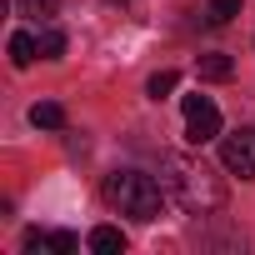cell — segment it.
Returning <instances> with one entry per match:
<instances>
[{
    "instance_id": "12",
    "label": "cell",
    "mask_w": 255,
    "mask_h": 255,
    "mask_svg": "<svg viewBox=\"0 0 255 255\" xmlns=\"http://www.w3.org/2000/svg\"><path fill=\"white\" fill-rule=\"evenodd\" d=\"M240 15V0H210V5H205V20L210 25H230Z\"/></svg>"
},
{
    "instance_id": "11",
    "label": "cell",
    "mask_w": 255,
    "mask_h": 255,
    "mask_svg": "<svg viewBox=\"0 0 255 255\" xmlns=\"http://www.w3.org/2000/svg\"><path fill=\"white\" fill-rule=\"evenodd\" d=\"M175 85H180V75H175V70H155V75L145 80V95H150V100H165Z\"/></svg>"
},
{
    "instance_id": "4",
    "label": "cell",
    "mask_w": 255,
    "mask_h": 255,
    "mask_svg": "<svg viewBox=\"0 0 255 255\" xmlns=\"http://www.w3.org/2000/svg\"><path fill=\"white\" fill-rule=\"evenodd\" d=\"M220 165L240 180H255V125H240V130L220 135Z\"/></svg>"
},
{
    "instance_id": "5",
    "label": "cell",
    "mask_w": 255,
    "mask_h": 255,
    "mask_svg": "<svg viewBox=\"0 0 255 255\" xmlns=\"http://www.w3.org/2000/svg\"><path fill=\"white\" fill-rule=\"evenodd\" d=\"M80 240L70 230H25V255H75Z\"/></svg>"
},
{
    "instance_id": "3",
    "label": "cell",
    "mask_w": 255,
    "mask_h": 255,
    "mask_svg": "<svg viewBox=\"0 0 255 255\" xmlns=\"http://www.w3.org/2000/svg\"><path fill=\"white\" fill-rule=\"evenodd\" d=\"M180 110H185V140L190 145H210L220 135V105L210 95H185Z\"/></svg>"
},
{
    "instance_id": "9",
    "label": "cell",
    "mask_w": 255,
    "mask_h": 255,
    "mask_svg": "<svg viewBox=\"0 0 255 255\" xmlns=\"http://www.w3.org/2000/svg\"><path fill=\"white\" fill-rule=\"evenodd\" d=\"M235 75V65H230V55H200V80H230Z\"/></svg>"
},
{
    "instance_id": "13",
    "label": "cell",
    "mask_w": 255,
    "mask_h": 255,
    "mask_svg": "<svg viewBox=\"0 0 255 255\" xmlns=\"http://www.w3.org/2000/svg\"><path fill=\"white\" fill-rule=\"evenodd\" d=\"M20 5V15H30V20H50L55 10H60V0H15Z\"/></svg>"
},
{
    "instance_id": "1",
    "label": "cell",
    "mask_w": 255,
    "mask_h": 255,
    "mask_svg": "<svg viewBox=\"0 0 255 255\" xmlns=\"http://www.w3.org/2000/svg\"><path fill=\"white\" fill-rule=\"evenodd\" d=\"M160 185L185 215H215L225 205L220 175L205 160H195V155H160Z\"/></svg>"
},
{
    "instance_id": "6",
    "label": "cell",
    "mask_w": 255,
    "mask_h": 255,
    "mask_svg": "<svg viewBox=\"0 0 255 255\" xmlns=\"http://www.w3.org/2000/svg\"><path fill=\"white\" fill-rule=\"evenodd\" d=\"M35 55H40V40H35L30 30H15V35H10V65L25 70V65H35Z\"/></svg>"
},
{
    "instance_id": "2",
    "label": "cell",
    "mask_w": 255,
    "mask_h": 255,
    "mask_svg": "<svg viewBox=\"0 0 255 255\" xmlns=\"http://www.w3.org/2000/svg\"><path fill=\"white\" fill-rule=\"evenodd\" d=\"M100 195H105L110 210L130 215V220H160V210L170 200L165 185L155 175H145V170H110L105 185H100Z\"/></svg>"
},
{
    "instance_id": "10",
    "label": "cell",
    "mask_w": 255,
    "mask_h": 255,
    "mask_svg": "<svg viewBox=\"0 0 255 255\" xmlns=\"http://www.w3.org/2000/svg\"><path fill=\"white\" fill-rule=\"evenodd\" d=\"M30 120L40 125V130H60V125H65V110H60L55 100H40V105L30 110Z\"/></svg>"
},
{
    "instance_id": "7",
    "label": "cell",
    "mask_w": 255,
    "mask_h": 255,
    "mask_svg": "<svg viewBox=\"0 0 255 255\" xmlns=\"http://www.w3.org/2000/svg\"><path fill=\"white\" fill-rule=\"evenodd\" d=\"M35 40H40V60H60V55H65V30H60V25H50V20H40V30H35Z\"/></svg>"
},
{
    "instance_id": "8",
    "label": "cell",
    "mask_w": 255,
    "mask_h": 255,
    "mask_svg": "<svg viewBox=\"0 0 255 255\" xmlns=\"http://www.w3.org/2000/svg\"><path fill=\"white\" fill-rule=\"evenodd\" d=\"M90 250H95V255H120V250H125V235H120L115 225H95V230H90Z\"/></svg>"
}]
</instances>
